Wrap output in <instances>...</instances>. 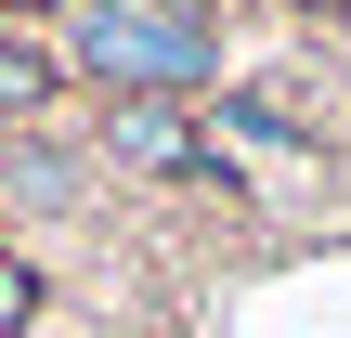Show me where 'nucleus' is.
Listing matches in <instances>:
<instances>
[{"label":"nucleus","mask_w":351,"mask_h":338,"mask_svg":"<svg viewBox=\"0 0 351 338\" xmlns=\"http://www.w3.org/2000/svg\"><path fill=\"white\" fill-rule=\"evenodd\" d=\"M65 91H78V78H65V39L0 13V130H52V104H65Z\"/></svg>","instance_id":"obj_3"},{"label":"nucleus","mask_w":351,"mask_h":338,"mask_svg":"<svg viewBox=\"0 0 351 338\" xmlns=\"http://www.w3.org/2000/svg\"><path fill=\"white\" fill-rule=\"evenodd\" d=\"M26 326H39V274L0 248V338H26Z\"/></svg>","instance_id":"obj_5"},{"label":"nucleus","mask_w":351,"mask_h":338,"mask_svg":"<svg viewBox=\"0 0 351 338\" xmlns=\"http://www.w3.org/2000/svg\"><path fill=\"white\" fill-rule=\"evenodd\" d=\"M300 13H351V0H300Z\"/></svg>","instance_id":"obj_6"},{"label":"nucleus","mask_w":351,"mask_h":338,"mask_svg":"<svg viewBox=\"0 0 351 338\" xmlns=\"http://www.w3.org/2000/svg\"><path fill=\"white\" fill-rule=\"evenodd\" d=\"M91 169L117 182H169V195H221L247 208V169L208 143V104H91Z\"/></svg>","instance_id":"obj_2"},{"label":"nucleus","mask_w":351,"mask_h":338,"mask_svg":"<svg viewBox=\"0 0 351 338\" xmlns=\"http://www.w3.org/2000/svg\"><path fill=\"white\" fill-rule=\"evenodd\" d=\"M0 195H13V208H78V195H91V156L52 143V130H13V143H0Z\"/></svg>","instance_id":"obj_4"},{"label":"nucleus","mask_w":351,"mask_h":338,"mask_svg":"<svg viewBox=\"0 0 351 338\" xmlns=\"http://www.w3.org/2000/svg\"><path fill=\"white\" fill-rule=\"evenodd\" d=\"M52 39H65V78L91 104H208L234 78L221 26H182L169 0H78Z\"/></svg>","instance_id":"obj_1"}]
</instances>
